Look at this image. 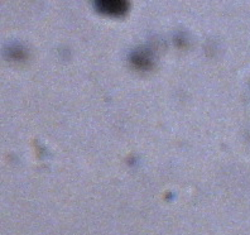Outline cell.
<instances>
[{
    "mask_svg": "<svg viewBox=\"0 0 250 235\" xmlns=\"http://www.w3.org/2000/svg\"><path fill=\"white\" fill-rule=\"evenodd\" d=\"M94 6L100 14L109 17H122L129 9V4L123 0H100L95 1Z\"/></svg>",
    "mask_w": 250,
    "mask_h": 235,
    "instance_id": "cell-1",
    "label": "cell"
},
{
    "mask_svg": "<svg viewBox=\"0 0 250 235\" xmlns=\"http://www.w3.org/2000/svg\"><path fill=\"white\" fill-rule=\"evenodd\" d=\"M153 53L146 47H138L133 49L130 53V62L134 64V67L139 70H149L153 66Z\"/></svg>",
    "mask_w": 250,
    "mask_h": 235,
    "instance_id": "cell-2",
    "label": "cell"
},
{
    "mask_svg": "<svg viewBox=\"0 0 250 235\" xmlns=\"http://www.w3.org/2000/svg\"><path fill=\"white\" fill-rule=\"evenodd\" d=\"M9 57L10 58H17V60H21V57H24L25 52L21 46H10L9 47Z\"/></svg>",
    "mask_w": 250,
    "mask_h": 235,
    "instance_id": "cell-3",
    "label": "cell"
}]
</instances>
